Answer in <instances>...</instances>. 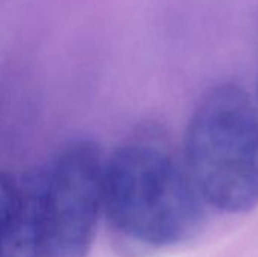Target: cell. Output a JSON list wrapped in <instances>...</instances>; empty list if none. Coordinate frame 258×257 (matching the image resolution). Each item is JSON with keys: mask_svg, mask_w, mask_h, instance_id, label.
I'll return each instance as SVG.
<instances>
[{"mask_svg": "<svg viewBox=\"0 0 258 257\" xmlns=\"http://www.w3.org/2000/svg\"><path fill=\"white\" fill-rule=\"evenodd\" d=\"M100 147L89 139L70 144L44 183V256L86 257L103 209Z\"/></svg>", "mask_w": 258, "mask_h": 257, "instance_id": "3957f363", "label": "cell"}, {"mask_svg": "<svg viewBox=\"0 0 258 257\" xmlns=\"http://www.w3.org/2000/svg\"><path fill=\"white\" fill-rule=\"evenodd\" d=\"M183 148L201 200L228 214L258 206V106L242 86L222 82L204 92Z\"/></svg>", "mask_w": 258, "mask_h": 257, "instance_id": "6da1fadb", "label": "cell"}, {"mask_svg": "<svg viewBox=\"0 0 258 257\" xmlns=\"http://www.w3.org/2000/svg\"><path fill=\"white\" fill-rule=\"evenodd\" d=\"M20 197V182L8 173H0V244L11 224Z\"/></svg>", "mask_w": 258, "mask_h": 257, "instance_id": "5b68a950", "label": "cell"}, {"mask_svg": "<svg viewBox=\"0 0 258 257\" xmlns=\"http://www.w3.org/2000/svg\"><path fill=\"white\" fill-rule=\"evenodd\" d=\"M44 183L33 174L20 183V197L0 244V257H39L44 253Z\"/></svg>", "mask_w": 258, "mask_h": 257, "instance_id": "277c9868", "label": "cell"}, {"mask_svg": "<svg viewBox=\"0 0 258 257\" xmlns=\"http://www.w3.org/2000/svg\"><path fill=\"white\" fill-rule=\"evenodd\" d=\"M257 101H258V79H257ZM258 106V105H257Z\"/></svg>", "mask_w": 258, "mask_h": 257, "instance_id": "8992f818", "label": "cell"}, {"mask_svg": "<svg viewBox=\"0 0 258 257\" xmlns=\"http://www.w3.org/2000/svg\"><path fill=\"white\" fill-rule=\"evenodd\" d=\"M201 197L187 171L150 144L118 147L103 168V211L115 229L156 247L183 242L201 224Z\"/></svg>", "mask_w": 258, "mask_h": 257, "instance_id": "7a4b0ae2", "label": "cell"}]
</instances>
